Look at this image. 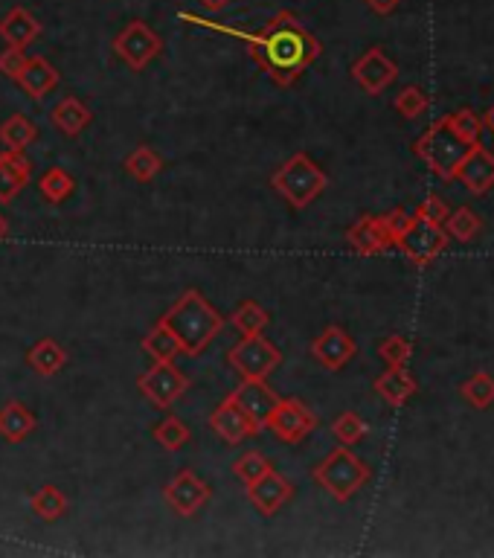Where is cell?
<instances>
[{
    "label": "cell",
    "mask_w": 494,
    "mask_h": 558,
    "mask_svg": "<svg viewBox=\"0 0 494 558\" xmlns=\"http://www.w3.org/2000/svg\"><path fill=\"white\" fill-rule=\"evenodd\" d=\"M245 41L250 47V59L279 88H291L323 53L320 41L291 12H277L265 27L245 35Z\"/></svg>",
    "instance_id": "obj_1"
},
{
    "label": "cell",
    "mask_w": 494,
    "mask_h": 558,
    "mask_svg": "<svg viewBox=\"0 0 494 558\" xmlns=\"http://www.w3.org/2000/svg\"><path fill=\"white\" fill-rule=\"evenodd\" d=\"M160 323H166L175 332V338L184 346V355H201L224 329L221 311L195 288L181 294V300L160 317Z\"/></svg>",
    "instance_id": "obj_2"
},
{
    "label": "cell",
    "mask_w": 494,
    "mask_h": 558,
    "mask_svg": "<svg viewBox=\"0 0 494 558\" xmlns=\"http://www.w3.org/2000/svg\"><path fill=\"white\" fill-rule=\"evenodd\" d=\"M474 146L465 143L463 137L451 128L448 117L436 120V123L413 143V155L419 157L436 178L442 181H457V169L465 160V155Z\"/></svg>",
    "instance_id": "obj_3"
},
{
    "label": "cell",
    "mask_w": 494,
    "mask_h": 558,
    "mask_svg": "<svg viewBox=\"0 0 494 558\" xmlns=\"http://www.w3.org/2000/svg\"><path fill=\"white\" fill-rule=\"evenodd\" d=\"M271 186L294 210H306L329 186V175L306 152H297L271 175Z\"/></svg>",
    "instance_id": "obj_4"
},
{
    "label": "cell",
    "mask_w": 494,
    "mask_h": 558,
    "mask_svg": "<svg viewBox=\"0 0 494 558\" xmlns=\"http://www.w3.org/2000/svg\"><path fill=\"white\" fill-rule=\"evenodd\" d=\"M311 477H314V483H317L323 492H329L335 500L346 503V500H352V497L367 486V480H370V465L364 463L361 457H355V454L349 451V445H340V448H335L323 463L314 465Z\"/></svg>",
    "instance_id": "obj_5"
},
{
    "label": "cell",
    "mask_w": 494,
    "mask_h": 558,
    "mask_svg": "<svg viewBox=\"0 0 494 558\" xmlns=\"http://www.w3.org/2000/svg\"><path fill=\"white\" fill-rule=\"evenodd\" d=\"M448 245H451V236L445 233V227L439 221H433V218L419 216V213H413L407 230L396 239V248L402 250L404 256L413 265H419V268L431 265L439 253L448 250Z\"/></svg>",
    "instance_id": "obj_6"
},
{
    "label": "cell",
    "mask_w": 494,
    "mask_h": 558,
    "mask_svg": "<svg viewBox=\"0 0 494 558\" xmlns=\"http://www.w3.org/2000/svg\"><path fill=\"white\" fill-rule=\"evenodd\" d=\"M279 361L282 352L262 335H245L227 352V364L242 375V381H265L277 370Z\"/></svg>",
    "instance_id": "obj_7"
},
{
    "label": "cell",
    "mask_w": 494,
    "mask_h": 558,
    "mask_svg": "<svg viewBox=\"0 0 494 558\" xmlns=\"http://www.w3.org/2000/svg\"><path fill=\"white\" fill-rule=\"evenodd\" d=\"M186 387H189V375L178 370L175 361H155L137 378V390L160 410L178 402L186 393Z\"/></svg>",
    "instance_id": "obj_8"
},
{
    "label": "cell",
    "mask_w": 494,
    "mask_h": 558,
    "mask_svg": "<svg viewBox=\"0 0 494 558\" xmlns=\"http://www.w3.org/2000/svg\"><path fill=\"white\" fill-rule=\"evenodd\" d=\"M163 50V41L146 21H131L117 38H114V53L123 59L131 70H143L155 62Z\"/></svg>",
    "instance_id": "obj_9"
},
{
    "label": "cell",
    "mask_w": 494,
    "mask_h": 558,
    "mask_svg": "<svg viewBox=\"0 0 494 558\" xmlns=\"http://www.w3.org/2000/svg\"><path fill=\"white\" fill-rule=\"evenodd\" d=\"M265 425L274 431L279 442L297 445L317 428V416L300 399H279L271 416L265 419Z\"/></svg>",
    "instance_id": "obj_10"
},
{
    "label": "cell",
    "mask_w": 494,
    "mask_h": 558,
    "mask_svg": "<svg viewBox=\"0 0 494 558\" xmlns=\"http://www.w3.org/2000/svg\"><path fill=\"white\" fill-rule=\"evenodd\" d=\"M352 79L361 85L364 93L381 96L399 79V64L384 53V47H370L358 62L352 64Z\"/></svg>",
    "instance_id": "obj_11"
},
{
    "label": "cell",
    "mask_w": 494,
    "mask_h": 558,
    "mask_svg": "<svg viewBox=\"0 0 494 558\" xmlns=\"http://www.w3.org/2000/svg\"><path fill=\"white\" fill-rule=\"evenodd\" d=\"M163 500L175 509L178 518H192L207 500H210V486L195 474V471H178L175 480L163 489Z\"/></svg>",
    "instance_id": "obj_12"
},
{
    "label": "cell",
    "mask_w": 494,
    "mask_h": 558,
    "mask_svg": "<svg viewBox=\"0 0 494 558\" xmlns=\"http://www.w3.org/2000/svg\"><path fill=\"white\" fill-rule=\"evenodd\" d=\"M294 497V483L277 474L274 468H268L262 477H256L253 483H247V500L253 503V509L265 518L277 515L279 509Z\"/></svg>",
    "instance_id": "obj_13"
},
{
    "label": "cell",
    "mask_w": 494,
    "mask_h": 558,
    "mask_svg": "<svg viewBox=\"0 0 494 558\" xmlns=\"http://www.w3.org/2000/svg\"><path fill=\"white\" fill-rule=\"evenodd\" d=\"M358 346L352 341V335L343 326H326L314 341H311V355L320 367L338 372L343 370L352 358H355Z\"/></svg>",
    "instance_id": "obj_14"
},
{
    "label": "cell",
    "mask_w": 494,
    "mask_h": 558,
    "mask_svg": "<svg viewBox=\"0 0 494 558\" xmlns=\"http://www.w3.org/2000/svg\"><path fill=\"white\" fill-rule=\"evenodd\" d=\"M210 428H213L224 442H230V445H239L247 436L259 434V425L247 416L239 404L233 402V396H227L224 402L218 404L216 413L210 416Z\"/></svg>",
    "instance_id": "obj_15"
},
{
    "label": "cell",
    "mask_w": 494,
    "mask_h": 558,
    "mask_svg": "<svg viewBox=\"0 0 494 558\" xmlns=\"http://www.w3.org/2000/svg\"><path fill=\"white\" fill-rule=\"evenodd\" d=\"M346 242L349 248L361 256H378L393 248V239L384 227L381 216H361L349 230H346Z\"/></svg>",
    "instance_id": "obj_16"
},
{
    "label": "cell",
    "mask_w": 494,
    "mask_h": 558,
    "mask_svg": "<svg viewBox=\"0 0 494 558\" xmlns=\"http://www.w3.org/2000/svg\"><path fill=\"white\" fill-rule=\"evenodd\" d=\"M457 181L471 192V195H486L494 186V155L486 149V146H474L465 160L457 169Z\"/></svg>",
    "instance_id": "obj_17"
},
{
    "label": "cell",
    "mask_w": 494,
    "mask_h": 558,
    "mask_svg": "<svg viewBox=\"0 0 494 558\" xmlns=\"http://www.w3.org/2000/svg\"><path fill=\"white\" fill-rule=\"evenodd\" d=\"M32 178V163L21 152H3L0 155V204L15 201Z\"/></svg>",
    "instance_id": "obj_18"
},
{
    "label": "cell",
    "mask_w": 494,
    "mask_h": 558,
    "mask_svg": "<svg viewBox=\"0 0 494 558\" xmlns=\"http://www.w3.org/2000/svg\"><path fill=\"white\" fill-rule=\"evenodd\" d=\"M233 402L239 404L247 416L262 428L265 419L271 416V410L277 407L279 396L265 384V381H242V387L233 393Z\"/></svg>",
    "instance_id": "obj_19"
},
{
    "label": "cell",
    "mask_w": 494,
    "mask_h": 558,
    "mask_svg": "<svg viewBox=\"0 0 494 558\" xmlns=\"http://www.w3.org/2000/svg\"><path fill=\"white\" fill-rule=\"evenodd\" d=\"M15 82H18L21 91L27 93V96H32V99H44L47 93L59 88L62 76H59V70L47 62L44 56H35V59H27L24 70L18 73Z\"/></svg>",
    "instance_id": "obj_20"
},
{
    "label": "cell",
    "mask_w": 494,
    "mask_h": 558,
    "mask_svg": "<svg viewBox=\"0 0 494 558\" xmlns=\"http://www.w3.org/2000/svg\"><path fill=\"white\" fill-rule=\"evenodd\" d=\"M372 390L390 404V407H402V404H407L416 396L419 387H416V378L410 375L407 367H387V370L375 378Z\"/></svg>",
    "instance_id": "obj_21"
},
{
    "label": "cell",
    "mask_w": 494,
    "mask_h": 558,
    "mask_svg": "<svg viewBox=\"0 0 494 558\" xmlns=\"http://www.w3.org/2000/svg\"><path fill=\"white\" fill-rule=\"evenodd\" d=\"M41 35V24H38V18L27 12V9H21V6H15L12 12H6V18L0 21V38L9 44V47H30L32 41Z\"/></svg>",
    "instance_id": "obj_22"
},
{
    "label": "cell",
    "mask_w": 494,
    "mask_h": 558,
    "mask_svg": "<svg viewBox=\"0 0 494 558\" xmlns=\"http://www.w3.org/2000/svg\"><path fill=\"white\" fill-rule=\"evenodd\" d=\"M38 428L35 413L21 402H9L0 407V436L6 442H24Z\"/></svg>",
    "instance_id": "obj_23"
},
{
    "label": "cell",
    "mask_w": 494,
    "mask_h": 558,
    "mask_svg": "<svg viewBox=\"0 0 494 558\" xmlns=\"http://www.w3.org/2000/svg\"><path fill=\"white\" fill-rule=\"evenodd\" d=\"M91 120V108H88L82 99H76V96H64L62 102L53 108V123H56V128H59L62 134H67V137L82 134V131L91 125Z\"/></svg>",
    "instance_id": "obj_24"
},
{
    "label": "cell",
    "mask_w": 494,
    "mask_h": 558,
    "mask_svg": "<svg viewBox=\"0 0 494 558\" xmlns=\"http://www.w3.org/2000/svg\"><path fill=\"white\" fill-rule=\"evenodd\" d=\"M27 364H30L32 370L38 372V375L50 378V375H56V372L64 370V364H67V352H64V346L59 341H53V338H41V341L35 343L30 352H27Z\"/></svg>",
    "instance_id": "obj_25"
},
{
    "label": "cell",
    "mask_w": 494,
    "mask_h": 558,
    "mask_svg": "<svg viewBox=\"0 0 494 558\" xmlns=\"http://www.w3.org/2000/svg\"><path fill=\"white\" fill-rule=\"evenodd\" d=\"M143 352L152 355L155 361H175L178 355H184V346L175 338V332L157 320L155 326L149 329V335L143 338Z\"/></svg>",
    "instance_id": "obj_26"
},
{
    "label": "cell",
    "mask_w": 494,
    "mask_h": 558,
    "mask_svg": "<svg viewBox=\"0 0 494 558\" xmlns=\"http://www.w3.org/2000/svg\"><path fill=\"white\" fill-rule=\"evenodd\" d=\"M442 227H445V233L454 239V242H474V239H480V233H483V218L477 216L471 207H457V210H451L448 218L442 221Z\"/></svg>",
    "instance_id": "obj_27"
},
{
    "label": "cell",
    "mask_w": 494,
    "mask_h": 558,
    "mask_svg": "<svg viewBox=\"0 0 494 558\" xmlns=\"http://www.w3.org/2000/svg\"><path fill=\"white\" fill-rule=\"evenodd\" d=\"M35 140H38V128H35V123H32L30 117H24V114H12L6 123L0 125V143H3L9 152H24Z\"/></svg>",
    "instance_id": "obj_28"
},
{
    "label": "cell",
    "mask_w": 494,
    "mask_h": 558,
    "mask_svg": "<svg viewBox=\"0 0 494 558\" xmlns=\"http://www.w3.org/2000/svg\"><path fill=\"white\" fill-rule=\"evenodd\" d=\"M163 166H166L163 157L157 155L152 146H140V149H134L131 155L125 157V172H128L134 181H140V184L155 181Z\"/></svg>",
    "instance_id": "obj_29"
},
{
    "label": "cell",
    "mask_w": 494,
    "mask_h": 558,
    "mask_svg": "<svg viewBox=\"0 0 494 558\" xmlns=\"http://www.w3.org/2000/svg\"><path fill=\"white\" fill-rule=\"evenodd\" d=\"M460 396L471 404L474 410H486L494 404V375L492 372L480 370L474 372L471 378H465L460 384Z\"/></svg>",
    "instance_id": "obj_30"
},
{
    "label": "cell",
    "mask_w": 494,
    "mask_h": 558,
    "mask_svg": "<svg viewBox=\"0 0 494 558\" xmlns=\"http://www.w3.org/2000/svg\"><path fill=\"white\" fill-rule=\"evenodd\" d=\"M230 323L242 332V335H262L271 323V314L262 309L256 300L239 303V309L230 314Z\"/></svg>",
    "instance_id": "obj_31"
},
{
    "label": "cell",
    "mask_w": 494,
    "mask_h": 558,
    "mask_svg": "<svg viewBox=\"0 0 494 558\" xmlns=\"http://www.w3.org/2000/svg\"><path fill=\"white\" fill-rule=\"evenodd\" d=\"M30 506L41 521L53 524V521H59L64 512H67V497H64L62 489H56V486H44V489H38V492L32 495Z\"/></svg>",
    "instance_id": "obj_32"
},
{
    "label": "cell",
    "mask_w": 494,
    "mask_h": 558,
    "mask_svg": "<svg viewBox=\"0 0 494 558\" xmlns=\"http://www.w3.org/2000/svg\"><path fill=\"white\" fill-rule=\"evenodd\" d=\"M38 189H41V198L47 204H62L73 195L76 189V181L64 172V169H47L38 181Z\"/></svg>",
    "instance_id": "obj_33"
},
{
    "label": "cell",
    "mask_w": 494,
    "mask_h": 558,
    "mask_svg": "<svg viewBox=\"0 0 494 558\" xmlns=\"http://www.w3.org/2000/svg\"><path fill=\"white\" fill-rule=\"evenodd\" d=\"M152 436L157 439V445L163 448V451H181L186 442H189V428L184 425V419H178V416H166L163 422H157V428L152 431Z\"/></svg>",
    "instance_id": "obj_34"
},
{
    "label": "cell",
    "mask_w": 494,
    "mask_h": 558,
    "mask_svg": "<svg viewBox=\"0 0 494 558\" xmlns=\"http://www.w3.org/2000/svg\"><path fill=\"white\" fill-rule=\"evenodd\" d=\"M393 108H396V114L404 117V120H416V117H422V114L428 111V96H425L422 88L407 85V88L393 99Z\"/></svg>",
    "instance_id": "obj_35"
},
{
    "label": "cell",
    "mask_w": 494,
    "mask_h": 558,
    "mask_svg": "<svg viewBox=\"0 0 494 558\" xmlns=\"http://www.w3.org/2000/svg\"><path fill=\"white\" fill-rule=\"evenodd\" d=\"M332 434L338 436L340 445H355V442H361L367 436V422L358 413L346 410L332 422Z\"/></svg>",
    "instance_id": "obj_36"
},
{
    "label": "cell",
    "mask_w": 494,
    "mask_h": 558,
    "mask_svg": "<svg viewBox=\"0 0 494 558\" xmlns=\"http://www.w3.org/2000/svg\"><path fill=\"white\" fill-rule=\"evenodd\" d=\"M378 355L387 367H407L410 355H413V343L407 341L404 335H390L378 343Z\"/></svg>",
    "instance_id": "obj_37"
},
{
    "label": "cell",
    "mask_w": 494,
    "mask_h": 558,
    "mask_svg": "<svg viewBox=\"0 0 494 558\" xmlns=\"http://www.w3.org/2000/svg\"><path fill=\"white\" fill-rule=\"evenodd\" d=\"M448 123H451V128L463 137L465 143H471V146L480 143V134H483V117H477L471 108H460V111L448 114Z\"/></svg>",
    "instance_id": "obj_38"
},
{
    "label": "cell",
    "mask_w": 494,
    "mask_h": 558,
    "mask_svg": "<svg viewBox=\"0 0 494 558\" xmlns=\"http://www.w3.org/2000/svg\"><path fill=\"white\" fill-rule=\"evenodd\" d=\"M268 468H274V465H271V460H268L265 454H259V451H247L245 457H239V460H236V465H233V474H236V477H239V480H242V483L247 486V483H253L256 477H262Z\"/></svg>",
    "instance_id": "obj_39"
},
{
    "label": "cell",
    "mask_w": 494,
    "mask_h": 558,
    "mask_svg": "<svg viewBox=\"0 0 494 558\" xmlns=\"http://www.w3.org/2000/svg\"><path fill=\"white\" fill-rule=\"evenodd\" d=\"M24 64H27V56H24L21 47H6L0 53V73H6L9 79H18V73L24 70Z\"/></svg>",
    "instance_id": "obj_40"
},
{
    "label": "cell",
    "mask_w": 494,
    "mask_h": 558,
    "mask_svg": "<svg viewBox=\"0 0 494 558\" xmlns=\"http://www.w3.org/2000/svg\"><path fill=\"white\" fill-rule=\"evenodd\" d=\"M410 218H413V213H407L404 207H396V210H390V213H384V216H381L384 227H387V233H390V239H393V248H396V239H399L404 230H407Z\"/></svg>",
    "instance_id": "obj_41"
},
{
    "label": "cell",
    "mask_w": 494,
    "mask_h": 558,
    "mask_svg": "<svg viewBox=\"0 0 494 558\" xmlns=\"http://www.w3.org/2000/svg\"><path fill=\"white\" fill-rule=\"evenodd\" d=\"M413 213H419V216H425V218H433V221H439V224H442V221L448 218V213H451V207H448V204H445L439 195H428V198H425V201H422V204L413 210Z\"/></svg>",
    "instance_id": "obj_42"
},
{
    "label": "cell",
    "mask_w": 494,
    "mask_h": 558,
    "mask_svg": "<svg viewBox=\"0 0 494 558\" xmlns=\"http://www.w3.org/2000/svg\"><path fill=\"white\" fill-rule=\"evenodd\" d=\"M399 3L402 0H367V6H370L375 15H390V12L399 9Z\"/></svg>",
    "instance_id": "obj_43"
},
{
    "label": "cell",
    "mask_w": 494,
    "mask_h": 558,
    "mask_svg": "<svg viewBox=\"0 0 494 558\" xmlns=\"http://www.w3.org/2000/svg\"><path fill=\"white\" fill-rule=\"evenodd\" d=\"M198 3H201L204 9H210V12H221V9H227L233 0H198Z\"/></svg>",
    "instance_id": "obj_44"
},
{
    "label": "cell",
    "mask_w": 494,
    "mask_h": 558,
    "mask_svg": "<svg viewBox=\"0 0 494 558\" xmlns=\"http://www.w3.org/2000/svg\"><path fill=\"white\" fill-rule=\"evenodd\" d=\"M483 128H489V131L494 134V105L489 108V111H486V114H483Z\"/></svg>",
    "instance_id": "obj_45"
},
{
    "label": "cell",
    "mask_w": 494,
    "mask_h": 558,
    "mask_svg": "<svg viewBox=\"0 0 494 558\" xmlns=\"http://www.w3.org/2000/svg\"><path fill=\"white\" fill-rule=\"evenodd\" d=\"M6 233H9V224H6V218H3V213H0V242L6 239Z\"/></svg>",
    "instance_id": "obj_46"
}]
</instances>
